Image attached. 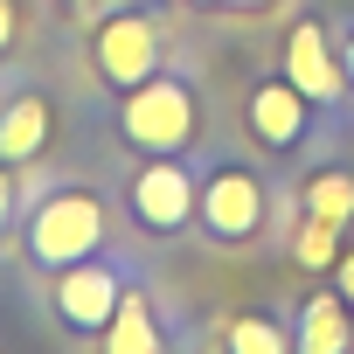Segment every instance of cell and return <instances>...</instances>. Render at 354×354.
I'll return each instance as SVG.
<instances>
[{"instance_id": "obj_1", "label": "cell", "mask_w": 354, "mask_h": 354, "mask_svg": "<svg viewBox=\"0 0 354 354\" xmlns=\"http://www.w3.org/2000/svg\"><path fill=\"white\" fill-rule=\"evenodd\" d=\"M118 132H125L132 153H195V139H202V97L181 77H160L153 70L146 84L125 91Z\"/></svg>"}, {"instance_id": "obj_2", "label": "cell", "mask_w": 354, "mask_h": 354, "mask_svg": "<svg viewBox=\"0 0 354 354\" xmlns=\"http://www.w3.org/2000/svg\"><path fill=\"white\" fill-rule=\"evenodd\" d=\"M97 243H104V209H97V195L56 188V195L35 202V216H28V250H35V264L63 271V264L97 257Z\"/></svg>"}, {"instance_id": "obj_3", "label": "cell", "mask_w": 354, "mask_h": 354, "mask_svg": "<svg viewBox=\"0 0 354 354\" xmlns=\"http://www.w3.org/2000/svg\"><path fill=\"white\" fill-rule=\"evenodd\" d=\"M195 202H202V181L181 153H146V167L132 174L125 188V209L146 236H181L195 223Z\"/></svg>"}, {"instance_id": "obj_4", "label": "cell", "mask_w": 354, "mask_h": 354, "mask_svg": "<svg viewBox=\"0 0 354 354\" xmlns=\"http://www.w3.org/2000/svg\"><path fill=\"white\" fill-rule=\"evenodd\" d=\"M195 223L216 236V243H243L264 230V181L250 167H209L202 181V202H195Z\"/></svg>"}, {"instance_id": "obj_5", "label": "cell", "mask_w": 354, "mask_h": 354, "mask_svg": "<svg viewBox=\"0 0 354 354\" xmlns=\"http://www.w3.org/2000/svg\"><path fill=\"white\" fill-rule=\"evenodd\" d=\"M91 63L111 91H132L160 70V28L153 15H104L97 35H91Z\"/></svg>"}, {"instance_id": "obj_6", "label": "cell", "mask_w": 354, "mask_h": 354, "mask_svg": "<svg viewBox=\"0 0 354 354\" xmlns=\"http://www.w3.org/2000/svg\"><path fill=\"white\" fill-rule=\"evenodd\" d=\"M243 125H250V139L257 146H271V153H292L306 132H313V97L278 70V77H264L257 91H250V104H243Z\"/></svg>"}, {"instance_id": "obj_7", "label": "cell", "mask_w": 354, "mask_h": 354, "mask_svg": "<svg viewBox=\"0 0 354 354\" xmlns=\"http://www.w3.org/2000/svg\"><path fill=\"white\" fill-rule=\"evenodd\" d=\"M118 271L111 264H97V257H84V264H63V278H56V319L70 326V333H104V319L118 313Z\"/></svg>"}, {"instance_id": "obj_8", "label": "cell", "mask_w": 354, "mask_h": 354, "mask_svg": "<svg viewBox=\"0 0 354 354\" xmlns=\"http://www.w3.org/2000/svg\"><path fill=\"white\" fill-rule=\"evenodd\" d=\"M285 77H292L313 104H340V97H347L340 49L326 42V28H319V21H292V28H285Z\"/></svg>"}, {"instance_id": "obj_9", "label": "cell", "mask_w": 354, "mask_h": 354, "mask_svg": "<svg viewBox=\"0 0 354 354\" xmlns=\"http://www.w3.org/2000/svg\"><path fill=\"white\" fill-rule=\"evenodd\" d=\"M49 97L42 91H21L8 111H0V167H21V160H35L42 146H49Z\"/></svg>"}, {"instance_id": "obj_10", "label": "cell", "mask_w": 354, "mask_h": 354, "mask_svg": "<svg viewBox=\"0 0 354 354\" xmlns=\"http://www.w3.org/2000/svg\"><path fill=\"white\" fill-rule=\"evenodd\" d=\"M347 340H354V306L340 292H313L299 306V347L306 354H347Z\"/></svg>"}, {"instance_id": "obj_11", "label": "cell", "mask_w": 354, "mask_h": 354, "mask_svg": "<svg viewBox=\"0 0 354 354\" xmlns=\"http://www.w3.org/2000/svg\"><path fill=\"white\" fill-rule=\"evenodd\" d=\"M104 354H153L160 347V326H153V306L139 292H118V313L104 319Z\"/></svg>"}, {"instance_id": "obj_12", "label": "cell", "mask_w": 354, "mask_h": 354, "mask_svg": "<svg viewBox=\"0 0 354 354\" xmlns=\"http://www.w3.org/2000/svg\"><path fill=\"white\" fill-rule=\"evenodd\" d=\"M306 216H319V223H333V230L354 223V174H347V167L306 174Z\"/></svg>"}, {"instance_id": "obj_13", "label": "cell", "mask_w": 354, "mask_h": 354, "mask_svg": "<svg viewBox=\"0 0 354 354\" xmlns=\"http://www.w3.org/2000/svg\"><path fill=\"white\" fill-rule=\"evenodd\" d=\"M333 257H340V230L319 223V216H306L299 236H292V264H306V271H333Z\"/></svg>"}, {"instance_id": "obj_14", "label": "cell", "mask_w": 354, "mask_h": 354, "mask_svg": "<svg viewBox=\"0 0 354 354\" xmlns=\"http://www.w3.org/2000/svg\"><path fill=\"white\" fill-rule=\"evenodd\" d=\"M236 354H285V326L278 319H264V313H243V319H230V333H223Z\"/></svg>"}, {"instance_id": "obj_15", "label": "cell", "mask_w": 354, "mask_h": 354, "mask_svg": "<svg viewBox=\"0 0 354 354\" xmlns=\"http://www.w3.org/2000/svg\"><path fill=\"white\" fill-rule=\"evenodd\" d=\"M333 278H340V299L354 306V250H340V257H333Z\"/></svg>"}, {"instance_id": "obj_16", "label": "cell", "mask_w": 354, "mask_h": 354, "mask_svg": "<svg viewBox=\"0 0 354 354\" xmlns=\"http://www.w3.org/2000/svg\"><path fill=\"white\" fill-rule=\"evenodd\" d=\"M15 49V0H0V56Z\"/></svg>"}, {"instance_id": "obj_17", "label": "cell", "mask_w": 354, "mask_h": 354, "mask_svg": "<svg viewBox=\"0 0 354 354\" xmlns=\"http://www.w3.org/2000/svg\"><path fill=\"white\" fill-rule=\"evenodd\" d=\"M340 70H347V91H354V28L340 35Z\"/></svg>"}, {"instance_id": "obj_18", "label": "cell", "mask_w": 354, "mask_h": 354, "mask_svg": "<svg viewBox=\"0 0 354 354\" xmlns=\"http://www.w3.org/2000/svg\"><path fill=\"white\" fill-rule=\"evenodd\" d=\"M8 188H15V181H8V174H0V223H8V202H15Z\"/></svg>"}, {"instance_id": "obj_19", "label": "cell", "mask_w": 354, "mask_h": 354, "mask_svg": "<svg viewBox=\"0 0 354 354\" xmlns=\"http://www.w3.org/2000/svg\"><path fill=\"white\" fill-rule=\"evenodd\" d=\"M243 8H271V0H243Z\"/></svg>"}]
</instances>
